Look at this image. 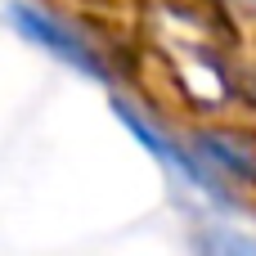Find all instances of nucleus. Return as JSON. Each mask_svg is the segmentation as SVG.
<instances>
[{
    "mask_svg": "<svg viewBox=\"0 0 256 256\" xmlns=\"http://www.w3.org/2000/svg\"><path fill=\"white\" fill-rule=\"evenodd\" d=\"M9 18H14V27L32 40V45H40V50H50L58 63H72V68H81L86 76H104L99 72V63H94V54L76 40V36H68L54 18H45V14H36V9H27V4H14L9 9Z\"/></svg>",
    "mask_w": 256,
    "mask_h": 256,
    "instance_id": "obj_1",
    "label": "nucleus"
},
{
    "mask_svg": "<svg viewBox=\"0 0 256 256\" xmlns=\"http://www.w3.org/2000/svg\"><path fill=\"white\" fill-rule=\"evenodd\" d=\"M212 256H256V243H248V238H234V234H225V238H216Z\"/></svg>",
    "mask_w": 256,
    "mask_h": 256,
    "instance_id": "obj_2",
    "label": "nucleus"
}]
</instances>
